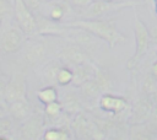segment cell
<instances>
[{
    "label": "cell",
    "instance_id": "2e32d148",
    "mask_svg": "<svg viewBox=\"0 0 157 140\" xmlns=\"http://www.w3.org/2000/svg\"><path fill=\"white\" fill-rule=\"evenodd\" d=\"M86 9L88 17H97L110 9V2L107 0H92Z\"/></svg>",
    "mask_w": 157,
    "mask_h": 140
},
{
    "label": "cell",
    "instance_id": "ba28073f",
    "mask_svg": "<svg viewBox=\"0 0 157 140\" xmlns=\"http://www.w3.org/2000/svg\"><path fill=\"white\" fill-rule=\"evenodd\" d=\"M2 98L7 103L26 98V82L22 76L16 75L5 85Z\"/></svg>",
    "mask_w": 157,
    "mask_h": 140
},
{
    "label": "cell",
    "instance_id": "7a4b0ae2",
    "mask_svg": "<svg viewBox=\"0 0 157 140\" xmlns=\"http://www.w3.org/2000/svg\"><path fill=\"white\" fill-rule=\"evenodd\" d=\"M135 38H136V50H135V54L132 55V58L128 61L129 69H132L134 66L137 65V63L141 60V58L147 52V49L150 47V42H151L146 26L139 18H136V21H135Z\"/></svg>",
    "mask_w": 157,
    "mask_h": 140
},
{
    "label": "cell",
    "instance_id": "30bf717a",
    "mask_svg": "<svg viewBox=\"0 0 157 140\" xmlns=\"http://www.w3.org/2000/svg\"><path fill=\"white\" fill-rule=\"evenodd\" d=\"M99 106L103 111L117 114L126 108V101L121 97H117L110 93H104L99 99Z\"/></svg>",
    "mask_w": 157,
    "mask_h": 140
},
{
    "label": "cell",
    "instance_id": "6da1fadb",
    "mask_svg": "<svg viewBox=\"0 0 157 140\" xmlns=\"http://www.w3.org/2000/svg\"><path fill=\"white\" fill-rule=\"evenodd\" d=\"M69 27H77L88 31L94 37H98L110 47H114L121 42H124V36L118 31L114 21H105V20H77L72 21L67 25Z\"/></svg>",
    "mask_w": 157,
    "mask_h": 140
},
{
    "label": "cell",
    "instance_id": "52a82bcc",
    "mask_svg": "<svg viewBox=\"0 0 157 140\" xmlns=\"http://www.w3.org/2000/svg\"><path fill=\"white\" fill-rule=\"evenodd\" d=\"M59 58L63 61L70 63L72 65L85 64V63H88V60H90L88 50H86L85 48H82L81 45H78L76 43H71V44L64 47L59 53Z\"/></svg>",
    "mask_w": 157,
    "mask_h": 140
},
{
    "label": "cell",
    "instance_id": "1f68e13d",
    "mask_svg": "<svg viewBox=\"0 0 157 140\" xmlns=\"http://www.w3.org/2000/svg\"><path fill=\"white\" fill-rule=\"evenodd\" d=\"M2 112H4V109L1 108V104H0V117H4V113Z\"/></svg>",
    "mask_w": 157,
    "mask_h": 140
},
{
    "label": "cell",
    "instance_id": "277c9868",
    "mask_svg": "<svg viewBox=\"0 0 157 140\" xmlns=\"http://www.w3.org/2000/svg\"><path fill=\"white\" fill-rule=\"evenodd\" d=\"M71 128L74 130V133L76 134L77 138H82V139H88V138H104L102 131L98 129V126L88 120L85 114L80 111L78 113L75 114V118L71 123Z\"/></svg>",
    "mask_w": 157,
    "mask_h": 140
},
{
    "label": "cell",
    "instance_id": "3957f363",
    "mask_svg": "<svg viewBox=\"0 0 157 140\" xmlns=\"http://www.w3.org/2000/svg\"><path fill=\"white\" fill-rule=\"evenodd\" d=\"M13 11L16 16V21L18 23V27L22 29L26 34H33L37 28V20L33 16L32 11L27 7L23 0H15L13 2Z\"/></svg>",
    "mask_w": 157,
    "mask_h": 140
},
{
    "label": "cell",
    "instance_id": "44dd1931",
    "mask_svg": "<svg viewBox=\"0 0 157 140\" xmlns=\"http://www.w3.org/2000/svg\"><path fill=\"white\" fill-rule=\"evenodd\" d=\"M63 109H61V104L60 102L58 101H54V102H50V103H47L45 104V109H44V113L48 118L50 119H55L58 118L60 114H61Z\"/></svg>",
    "mask_w": 157,
    "mask_h": 140
},
{
    "label": "cell",
    "instance_id": "7c38bea8",
    "mask_svg": "<svg viewBox=\"0 0 157 140\" xmlns=\"http://www.w3.org/2000/svg\"><path fill=\"white\" fill-rule=\"evenodd\" d=\"M94 71H96V69H94L90 63H85V64L76 65L75 70L72 71L71 82H72L75 86H80V85H82L85 81L92 79V77L94 76Z\"/></svg>",
    "mask_w": 157,
    "mask_h": 140
},
{
    "label": "cell",
    "instance_id": "d6a6232c",
    "mask_svg": "<svg viewBox=\"0 0 157 140\" xmlns=\"http://www.w3.org/2000/svg\"><path fill=\"white\" fill-rule=\"evenodd\" d=\"M156 2H157V0H156ZM156 11H157V4H156Z\"/></svg>",
    "mask_w": 157,
    "mask_h": 140
},
{
    "label": "cell",
    "instance_id": "9a60e30c",
    "mask_svg": "<svg viewBox=\"0 0 157 140\" xmlns=\"http://www.w3.org/2000/svg\"><path fill=\"white\" fill-rule=\"evenodd\" d=\"M130 138L131 139H153L156 138L150 130L148 125L145 123H135L130 128Z\"/></svg>",
    "mask_w": 157,
    "mask_h": 140
},
{
    "label": "cell",
    "instance_id": "d6986e66",
    "mask_svg": "<svg viewBox=\"0 0 157 140\" xmlns=\"http://www.w3.org/2000/svg\"><path fill=\"white\" fill-rule=\"evenodd\" d=\"M93 79L97 81L101 91H108L110 90L112 87V82H110V79H109V75L105 72V71H102V70H96L94 71V76Z\"/></svg>",
    "mask_w": 157,
    "mask_h": 140
},
{
    "label": "cell",
    "instance_id": "484cf974",
    "mask_svg": "<svg viewBox=\"0 0 157 140\" xmlns=\"http://www.w3.org/2000/svg\"><path fill=\"white\" fill-rule=\"evenodd\" d=\"M11 129V120L9 118L0 117V139L5 138V134L9 133Z\"/></svg>",
    "mask_w": 157,
    "mask_h": 140
},
{
    "label": "cell",
    "instance_id": "e0dca14e",
    "mask_svg": "<svg viewBox=\"0 0 157 140\" xmlns=\"http://www.w3.org/2000/svg\"><path fill=\"white\" fill-rule=\"evenodd\" d=\"M38 99L47 104V103H50V102H54L58 99V93H56V90L53 87V86H48V87H44L42 88L40 91H38Z\"/></svg>",
    "mask_w": 157,
    "mask_h": 140
},
{
    "label": "cell",
    "instance_id": "4fadbf2b",
    "mask_svg": "<svg viewBox=\"0 0 157 140\" xmlns=\"http://www.w3.org/2000/svg\"><path fill=\"white\" fill-rule=\"evenodd\" d=\"M60 104H61V109L66 114H70V115H75L76 113L81 111L80 98L75 93H66L64 98L61 99Z\"/></svg>",
    "mask_w": 157,
    "mask_h": 140
},
{
    "label": "cell",
    "instance_id": "836d02e7",
    "mask_svg": "<svg viewBox=\"0 0 157 140\" xmlns=\"http://www.w3.org/2000/svg\"><path fill=\"white\" fill-rule=\"evenodd\" d=\"M107 1H112V0H107Z\"/></svg>",
    "mask_w": 157,
    "mask_h": 140
},
{
    "label": "cell",
    "instance_id": "ffe728a7",
    "mask_svg": "<svg viewBox=\"0 0 157 140\" xmlns=\"http://www.w3.org/2000/svg\"><path fill=\"white\" fill-rule=\"evenodd\" d=\"M43 55H44V47H43L42 44H34V45H32V47L28 49L26 56H27L28 61L36 63V61H38L39 59H42Z\"/></svg>",
    "mask_w": 157,
    "mask_h": 140
},
{
    "label": "cell",
    "instance_id": "9c48e42d",
    "mask_svg": "<svg viewBox=\"0 0 157 140\" xmlns=\"http://www.w3.org/2000/svg\"><path fill=\"white\" fill-rule=\"evenodd\" d=\"M152 109H153V101H152V98L150 96L141 97L136 102L135 108H134V111L131 113V122H132V124L147 122Z\"/></svg>",
    "mask_w": 157,
    "mask_h": 140
},
{
    "label": "cell",
    "instance_id": "603a6c76",
    "mask_svg": "<svg viewBox=\"0 0 157 140\" xmlns=\"http://www.w3.org/2000/svg\"><path fill=\"white\" fill-rule=\"evenodd\" d=\"M59 68L60 66L58 64H54V63L45 68L44 79H45V81H48V84H56V75H58Z\"/></svg>",
    "mask_w": 157,
    "mask_h": 140
},
{
    "label": "cell",
    "instance_id": "7402d4cb",
    "mask_svg": "<svg viewBox=\"0 0 157 140\" xmlns=\"http://www.w3.org/2000/svg\"><path fill=\"white\" fill-rule=\"evenodd\" d=\"M71 79H72V70H70L66 66H60L56 75V84L67 85L69 82H71Z\"/></svg>",
    "mask_w": 157,
    "mask_h": 140
},
{
    "label": "cell",
    "instance_id": "8992f818",
    "mask_svg": "<svg viewBox=\"0 0 157 140\" xmlns=\"http://www.w3.org/2000/svg\"><path fill=\"white\" fill-rule=\"evenodd\" d=\"M44 119L40 114L34 113L26 118L22 126L20 128V138L21 139H38L43 133Z\"/></svg>",
    "mask_w": 157,
    "mask_h": 140
},
{
    "label": "cell",
    "instance_id": "5b68a950",
    "mask_svg": "<svg viewBox=\"0 0 157 140\" xmlns=\"http://www.w3.org/2000/svg\"><path fill=\"white\" fill-rule=\"evenodd\" d=\"M23 44V32L21 28L11 27L5 31L0 38V49L4 53L11 54L20 50Z\"/></svg>",
    "mask_w": 157,
    "mask_h": 140
},
{
    "label": "cell",
    "instance_id": "d4e9b609",
    "mask_svg": "<svg viewBox=\"0 0 157 140\" xmlns=\"http://www.w3.org/2000/svg\"><path fill=\"white\" fill-rule=\"evenodd\" d=\"M146 124L148 125V128L152 131V134L155 136H157V108L156 109H152V112H151V114H150Z\"/></svg>",
    "mask_w": 157,
    "mask_h": 140
},
{
    "label": "cell",
    "instance_id": "cb8c5ba5",
    "mask_svg": "<svg viewBox=\"0 0 157 140\" xmlns=\"http://www.w3.org/2000/svg\"><path fill=\"white\" fill-rule=\"evenodd\" d=\"M157 87V79H155L152 75L151 76H147L144 81V85H142V91L146 93V95H151L155 88Z\"/></svg>",
    "mask_w": 157,
    "mask_h": 140
},
{
    "label": "cell",
    "instance_id": "8fae6325",
    "mask_svg": "<svg viewBox=\"0 0 157 140\" xmlns=\"http://www.w3.org/2000/svg\"><path fill=\"white\" fill-rule=\"evenodd\" d=\"M9 112L13 119L25 120L26 118H28L31 115L32 109H31V104L28 103L27 98H22V99L10 102L9 103Z\"/></svg>",
    "mask_w": 157,
    "mask_h": 140
},
{
    "label": "cell",
    "instance_id": "4316f807",
    "mask_svg": "<svg viewBox=\"0 0 157 140\" xmlns=\"http://www.w3.org/2000/svg\"><path fill=\"white\" fill-rule=\"evenodd\" d=\"M63 16H64V10H63L61 6L58 5V6H54L52 9V11H50V18L53 21H59V20L63 18Z\"/></svg>",
    "mask_w": 157,
    "mask_h": 140
},
{
    "label": "cell",
    "instance_id": "83f0119b",
    "mask_svg": "<svg viewBox=\"0 0 157 140\" xmlns=\"http://www.w3.org/2000/svg\"><path fill=\"white\" fill-rule=\"evenodd\" d=\"M23 1H25V4L27 5V7L31 11L37 10L40 6V2H42V0H23Z\"/></svg>",
    "mask_w": 157,
    "mask_h": 140
},
{
    "label": "cell",
    "instance_id": "f1b7e54d",
    "mask_svg": "<svg viewBox=\"0 0 157 140\" xmlns=\"http://www.w3.org/2000/svg\"><path fill=\"white\" fill-rule=\"evenodd\" d=\"M92 0H69V2L72 5V6H76V7H86Z\"/></svg>",
    "mask_w": 157,
    "mask_h": 140
},
{
    "label": "cell",
    "instance_id": "f546056e",
    "mask_svg": "<svg viewBox=\"0 0 157 140\" xmlns=\"http://www.w3.org/2000/svg\"><path fill=\"white\" fill-rule=\"evenodd\" d=\"M148 34H150V39H151L152 42H156V43H157V26H155V27L148 32Z\"/></svg>",
    "mask_w": 157,
    "mask_h": 140
},
{
    "label": "cell",
    "instance_id": "4dcf8cb0",
    "mask_svg": "<svg viewBox=\"0 0 157 140\" xmlns=\"http://www.w3.org/2000/svg\"><path fill=\"white\" fill-rule=\"evenodd\" d=\"M152 76H153L155 79H157V61L152 65Z\"/></svg>",
    "mask_w": 157,
    "mask_h": 140
},
{
    "label": "cell",
    "instance_id": "ac0fdd59",
    "mask_svg": "<svg viewBox=\"0 0 157 140\" xmlns=\"http://www.w3.org/2000/svg\"><path fill=\"white\" fill-rule=\"evenodd\" d=\"M43 138L47 140H65V139H69L70 135L67 130L64 128H52L44 133Z\"/></svg>",
    "mask_w": 157,
    "mask_h": 140
},
{
    "label": "cell",
    "instance_id": "5bb4252c",
    "mask_svg": "<svg viewBox=\"0 0 157 140\" xmlns=\"http://www.w3.org/2000/svg\"><path fill=\"white\" fill-rule=\"evenodd\" d=\"M78 87L81 90V95L86 99H93V98H96L102 92L101 88H99V86H98V84H97V81L93 77L90 79V80H87V81H85Z\"/></svg>",
    "mask_w": 157,
    "mask_h": 140
}]
</instances>
